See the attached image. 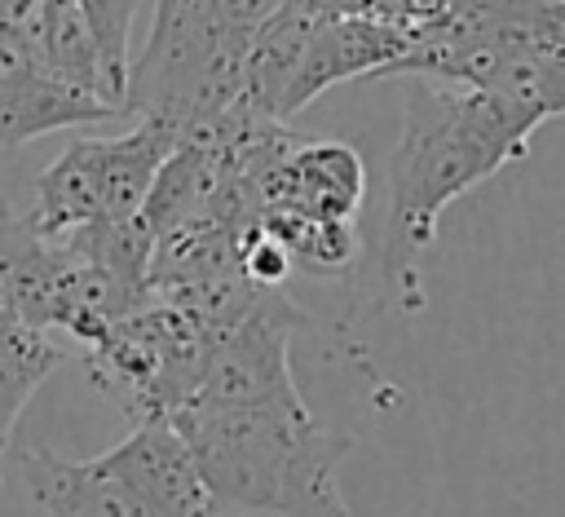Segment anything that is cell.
<instances>
[{
    "instance_id": "5",
    "label": "cell",
    "mask_w": 565,
    "mask_h": 517,
    "mask_svg": "<svg viewBox=\"0 0 565 517\" xmlns=\"http://www.w3.org/2000/svg\"><path fill=\"white\" fill-rule=\"evenodd\" d=\"M185 124L168 115H137V124L106 141H71L40 177L26 225L35 234H66L102 217L141 212L168 155L181 146Z\"/></svg>"
},
{
    "instance_id": "4",
    "label": "cell",
    "mask_w": 565,
    "mask_h": 517,
    "mask_svg": "<svg viewBox=\"0 0 565 517\" xmlns=\"http://www.w3.org/2000/svg\"><path fill=\"white\" fill-rule=\"evenodd\" d=\"M247 102V53L216 31L207 0H154L146 49L128 62L124 110L185 124L221 119Z\"/></svg>"
},
{
    "instance_id": "17",
    "label": "cell",
    "mask_w": 565,
    "mask_h": 517,
    "mask_svg": "<svg viewBox=\"0 0 565 517\" xmlns=\"http://www.w3.org/2000/svg\"><path fill=\"white\" fill-rule=\"evenodd\" d=\"M455 4H463V0H366L362 13L384 18V22H393V27H402V31L415 35V31H424L428 22L446 18Z\"/></svg>"
},
{
    "instance_id": "8",
    "label": "cell",
    "mask_w": 565,
    "mask_h": 517,
    "mask_svg": "<svg viewBox=\"0 0 565 517\" xmlns=\"http://www.w3.org/2000/svg\"><path fill=\"white\" fill-rule=\"evenodd\" d=\"M115 115L124 110L62 80L26 35L0 27V146H22L31 137Z\"/></svg>"
},
{
    "instance_id": "1",
    "label": "cell",
    "mask_w": 565,
    "mask_h": 517,
    "mask_svg": "<svg viewBox=\"0 0 565 517\" xmlns=\"http://www.w3.org/2000/svg\"><path fill=\"white\" fill-rule=\"evenodd\" d=\"M406 97V124L388 159V212H384V274L415 305V261L433 247L441 212L516 163L530 137L516 119L472 84L419 75Z\"/></svg>"
},
{
    "instance_id": "9",
    "label": "cell",
    "mask_w": 565,
    "mask_h": 517,
    "mask_svg": "<svg viewBox=\"0 0 565 517\" xmlns=\"http://www.w3.org/2000/svg\"><path fill=\"white\" fill-rule=\"evenodd\" d=\"M256 194H260V212L282 203V208L353 221L366 194V168L362 155L344 141H309L291 133L282 150L256 172Z\"/></svg>"
},
{
    "instance_id": "19",
    "label": "cell",
    "mask_w": 565,
    "mask_h": 517,
    "mask_svg": "<svg viewBox=\"0 0 565 517\" xmlns=\"http://www.w3.org/2000/svg\"><path fill=\"white\" fill-rule=\"evenodd\" d=\"M22 230H26V217L22 221H0V261L13 252V243L22 239Z\"/></svg>"
},
{
    "instance_id": "18",
    "label": "cell",
    "mask_w": 565,
    "mask_h": 517,
    "mask_svg": "<svg viewBox=\"0 0 565 517\" xmlns=\"http://www.w3.org/2000/svg\"><path fill=\"white\" fill-rule=\"evenodd\" d=\"M521 27L556 49H565V0H512Z\"/></svg>"
},
{
    "instance_id": "12",
    "label": "cell",
    "mask_w": 565,
    "mask_h": 517,
    "mask_svg": "<svg viewBox=\"0 0 565 517\" xmlns=\"http://www.w3.org/2000/svg\"><path fill=\"white\" fill-rule=\"evenodd\" d=\"M260 230L278 234L296 270L309 278H340L358 261V230L349 217H318V212L274 203L260 212Z\"/></svg>"
},
{
    "instance_id": "11",
    "label": "cell",
    "mask_w": 565,
    "mask_h": 517,
    "mask_svg": "<svg viewBox=\"0 0 565 517\" xmlns=\"http://www.w3.org/2000/svg\"><path fill=\"white\" fill-rule=\"evenodd\" d=\"M31 44L44 57V66H53L62 80H71L75 88L124 110V80L115 75V66L102 49V35H97V27L79 0H44V13L35 22Z\"/></svg>"
},
{
    "instance_id": "2",
    "label": "cell",
    "mask_w": 565,
    "mask_h": 517,
    "mask_svg": "<svg viewBox=\"0 0 565 517\" xmlns=\"http://www.w3.org/2000/svg\"><path fill=\"white\" fill-rule=\"evenodd\" d=\"M194 446L212 513H349L335 468L353 437L322 429L305 398L185 407L172 415Z\"/></svg>"
},
{
    "instance_id": "7",
    "label": "cell",
    "mask_w": 565,
    "mask_h": 517,
    "mask_svg": "<svg viewBox=\"0 0 565 517\" xmlns=\"http://www.w3.org/2000/svg\"><path fill=\"white\" fill-rule=\"evenodd\" d=\"M300 323L305 314L274 287L256 309L225 323L221 331H207V362L190 407H247L296 398L300 389L291 380L287 340Z\"/></svg>"
},
{
    "instance_id": "16",
    "label": "cell",
    "mask_w": 565,
    "mask_h": 517,
    "mask_svg": "<svg viewBox=\"0 0 565 517\" xmlns=\"http://www.w3.org/2000/svg\"><path fill=\"white\" fill-rule=\"evenodd\" d=\"M278 4H282V0H207L221 40H225L230 49H243V53H247L252 35L260 31V22H265Z\"/></svg>"
},
{
    "instance_id": "10",
    "label": "cell",
    "mask_w": 565,
    "mask_h": 517,
    "mask_svg": "<svg viewBox=\"0 0 565 517\" xmlns=\"http://www.w3.org/2000/svg\"><path fill=\"white\" fill-rule=\"evenodd\" d=\"M411 31L371 18V13H353V9H335L322 13L305 53V66L287 93V119L296 110H305L318 93L344 84V80H366V75H388L402 53L411 49Z\"/></svg>"
},
{
    "instance_id": "13",
    "label": "cell",
    "mask_w": 565,
    "mask_h": 517,
    "mask_svg": "<svg viewBox=\"0 0 565 517\" xmlns=\"http://www.w3.org/2000/svg\"><path fill=\"white\" fill-rule=\"evenodd\" d=\"M62 362V349L31 323L9 318L0 323V455L13 437V424L26 398L44 384V376Z\"/></svg>"
},
{
    "instance_id": "6",
    "label": "cell",
    "mask_w": 565,
    "mask_h": 517,
    "mask_svg": "<svg viewBox=\"0 0 565 517\" xmlns=\"http://www.w3.org/2000/svg\"><path fill=\"white\" fill-rule=\"evenodd\" d=\"M88 376L106 389L132 420L141 415H177L194 402L207 331L172 300H146L128 318H119L97 345H88Z\"/></svg>"
},
{
    "instance_id": "14",
    "label": "cell",
    "mask_w": 565,
    "mask_h": 517,
    "mask_svg": "<svg viewBox=\"0 0 565 517\" xmlns=\"http://www.w3.org/2000/svg\"><path fill=\"white\" fill-rule=\"evenodd\" d=\"M238 270H243L256 287H282V283L296 274V261H291V252H287V243H282L278 234H269V230L256 225V230L243 239Z\"/></svg>"
},
{
    "instance_id": "15",
    "label": "cell",
    "mask_w": 565,
    "mask_h": 517,
    "mask_svg": "<svg viewBox=\"0 0 565 517\" xmlns=\"http://www.w3.org/2000/svg\"><path fill=\"white\" fill-rule=\"evenodd\" d=\"M84 4V13L93 18V27H97V35H102V49H106V57H110V66H115V75L124 80V88H128V31H132V13H137V0H79Z\"/></svg>"
},
{
    "instance_id": "20",
    "label": "cell",
    "mask_w": 565,
    "mask_h": 517,
    "mask_svg": "<svg viewBox=\"0 0 565 517\" xmlns=\"http://www.w3.org/2000/svg\"><path fill=\"white\" fill-rule=\"evenodd\" d=\"M340 9H344V4H340Z\"/></svg>"
},
{
    "instance_id": "3",
    "label": "cell",
    "mask_w": 565,
    "mask_h": 517,
    "mask_svg": "<svg viewBox=\"0 0 565 517\" xmlns=\"http://www.w3.org/2000/svg\"><path fill=\"white\" fill-rule=\"evenodd\" d=\"M18 464L31 504L49 517L212 513L194 446L172 415L132 420V433L93 460H62L49 446H22Z\"/></svg>"
}]
</instances>
